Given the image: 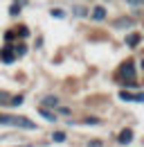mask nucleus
<instances>
[{"label":"nucleus","instance_id":"1","mask_svg":"<svg viewBox=\"0 0 144 147\" xmlns=\"http://www.w3.org/2000/svg\"><path fill=\"white\" fill-rule=\"evenodd\" d=\"M0 125H11V127H23V129H34L36 125L27 118H18V115H0Z\"/></svg>","mask_w":144,"mask_h":147},{"label":"nucleus","instance_id":"2","mask_svg":"<svg viewBox=\"0 0 144 147\" xmlns=\"http://www.w3.org/2000/svg\"><path fill=\"white\" fill-rule=\"evenodd\" d=\"M119 77H128V84L133 86V84H135V66H133L131 61L122 63V68H119Z\"/></svg>","mask_w":144,"mask_h":147},{"label":"nucleus","instance_id":"3","mask_svg":"<svg viewBox=\"0 0 144 147\" xmlns=\"http://www.w3.org/2000/svg\"><path fill=\"white\" fill-rule=\"evenodd\" d=\"M119 97H122V100H126V102H142V100H144L142 93H135V95H133V93H126V91L119 93Z\"/></svg>","mask_w":144,"mask_h":147},{"label":"nucleus","instance_id":"4","mask_svg":"<svg viewBox=\"0 0 144 147\" xmlns=\"http://www.w3.org/2000/svg\"><path fill=\"white\" fill-rule=\"evenodd\" d=\"M0 59H2L5 63H11V61H14L16 57H14V52H11L9 48H5V50H0Z\"/></svg>","mask_w":144,"mask_h":147},{"label":"nucleus","instance_id":"5","mask_svg":"<svg viewBox=\"0 0 144 147\" xmlns=\"http://www.w3.org/2000/svg\"><path fill=\"white\" fill-rule=\"evenodd\" d=\"M131 140H133V131H131V129H124V131L119 134V143H122V145H128Z\"/></svg>","mask_w":144,"mask_h":147},{"label":"nucleus","instance_id":"6","mask_svg":"<svg viewBox=\"0 0 144 147\" xmlns=\"http://www.w3.org/2000/svg\"><path fill=\"white\" fill-rule=\"evenodd\" d=\"M104 16H106V9L104 7H95L92 9V18L95 20H104Z\"/></svg>","mask_w":144,"mask_h":147},{"label":"nucleus","instance_id":"7","mask_svg":"<svg viewBox=\"0 0 144 147\" xmlns=\"http://www.w3.org/2000/svg\"><path fill=\"white\" fill-rule=\"evenodd\" d=\"M126 43H128V45H131V48H135V45H137V43H140V34H131V36L126 38Z\"/></svg>","mask_w":144,"mask_h":147},{"label":"nucleus","instance_id":"8","mask_svg":"<svg viewBox=\"0 0 144 147\" xmlns=\"http://www.w3.org/2000/svg\"><path fill=\"white\" fill-rule=\"evenodd\" d=\"M43 104H45V107H56V104H59V97H52V95H50V97L43 100Z\"/></svg>","mask_w":144,"mask_h":147},{"label":"nucleus","instance_id":"9","mask_svg":"<svg viewBox=\"0 0 144 147\" xmlns=\"http://www.w3.org/2000/svg\"><path fill=\"white\" fill-rule=\"evenodd\" d=\"M41 115H43V118H47V120H52V122L56 120V115H54V113H50L47 109H41Z\"/></svg>","mask_w":144,"mask_h":147},{"label":"nucleus","instance_id":"10","mask_svg":"<svg viewBox=\"0 0 144 147\" xmlns=\"http://www.w3.org/2000/svg\"><path fill=\"white\" fill-rule=\"evenodd\" d=\"M52 138H54V143H63V140H65V134H63V131H56Z\"/></svg>","mask_w":144,"mask_h":147},{"label":"nucleus","instance_id":"11","mask_svg":"<svg viewBox=\"0 0 144 147\" xmlns=\"http://www.w3.org/2000/svg\"><path fill=\"white\" fill-rule=\"evenodd\" d=\"M11 107H20L23 104V95H16V97H11V102H9Z\"/></svg>","mask_w":144,"mask_h":147},{"label":"nucleus","instance_id":"12","mask_svg":"<svg viewBox=\"0 0 144 147\" xmlns=\"http://www.w3.org/2000/svg\"><path fill=\"white\" fill-rule=\"evenodd\" d=\"M18 11H20V5H11V9H9V14H11V16H16Z\"/></svg>","mask_w":144,"mask_h":147},{"label":"nucleus","instance_id":"13","mask_svg":"<svg viewBox=\"0 0 144 147\" xmlns=\"http://www.w3.org/2000/svg\"><path fill=\"white\" fill-rule=\"evenodd\" d=\"M52 16H56V18H63V11H61V9H54Z\"/></svg>","mask_w":144,"mask_h":147},{"label":"nucleus","instance_id":"14","mask_svg":"<svg viewBox=\"0 0 144 147\" xmlns=\"http://www.w3.org/2000/svg\"><path fill=\"white\" fill-rule=\"evenodd\" d=\"M20 147H32V145H20Z\"/></svg>","mask_w":144,"mask_h":147}]
</instances>
